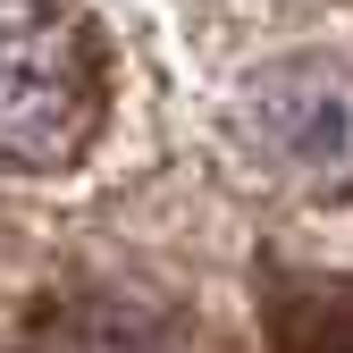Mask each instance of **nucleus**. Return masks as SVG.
Here are the masks:
<instances>
[{
    "label": "nucleus",
    "instance_id": "obj_1",
    "mask_svg": "<svg viewBox=\"0 0 353 353\" xmlns=\"http://www.w3.org/2000/svg\"><path fill=\"white\" fill-rule=\"evenodd\" d=\"M101 135V34L68 0H0V168H68Z\"/></svg>",
    "mask_w": 353,
    "mask_h": 353
},
{
    "label": "nucleus",
    "instance_id": "obj_2",
    "mask_svg": "<svg viewBox=\"0 0 353 353\" xmlns=\"http://www.w3.org/2000/svg\"><path fill=\"white\" fill-rule=\"evenodd\" d=\"M244 135L270 152L278 168H312L320 185H336L345 176V59H294L278 76H261L252 93H244Z\"/></svg>",
    "mask_w": 353,
    "mask_h": 353
},
{
    "label": "nucleus",
    "instance_id": "obj_3",
    "mask_svg": "<svg viewBox=\"0 0 353 353\" xmlns=\"http://www.w3.org/2000/svg\"><path fill=\"white\" fill-rule=\"evenodd\" d=\"M270 328H278V353H345V286L336 278H294L270 294Z\"/></svg>",
    "mask_w": 353,
    "mask_h": 353
}]
</instances>
